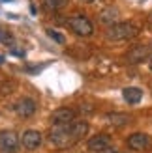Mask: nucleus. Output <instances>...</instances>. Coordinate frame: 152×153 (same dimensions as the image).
I'll use <instances>...</instances> for the list:
<instances>
[{
	"instance_id": "nucleus-1",
	"label": "nucleus",
	"mask_w": 152,
	"mask_h": 153,
	"mask_svg": "<svg viewBox=\"0 0 152 153\" xmlns=\"http://www.w3.org/2000/svg\"><path fill=\"white\" fill-rule=\"evenodd\" d=\"M88 131V123L87 121H70V123H60V125H53L51 133H49V142L58 149H68L75 146L83 136Z\"/></svg>"
},
{
	"instance_id": "nucleus-2",
	"label": "nucleus",
	"mask_w": 152,
	"mask_h": 153,
	"mask_svg": "<svg viewBox=\"0 0 152 153\" xmlns=\"http://www.w3.org/2000/svg\"><path fill=\"white\" fill-rule=\"evenodd\" d=\"M105 36H107V39H113V41H126V39H132L133 36H137V28L132 22H117V25L109 26Z\"/></svg>"
},
{
	"instance_id": "nucleus-3",
	"label": "nucleus",
	"mask_w": 152,
	"mask_h": 153,
	"mask_svg": "<svg viewBox=\"0 0 152 153\" xmlns=\"http://www.w3.org/2000/svg\"><path fill=\"white\" fill-rule=\"evenodd\" d=\"M68 26L77 36H90L94 32V26L92 22H90L87 17H83V15H73V17L68 19Z\"/></svg>"
},
{
	"instance_id": "nucleus-4",
	"label": "nucleus",
	"mask_w": 152,
	"mask_h": 153,
	"mask_svg": "<svg viewBox=\"0 0 152 153\" xmlns=\"http://www.w3.org/2000/svg\"><path fill=\"white\" fill-rule=\"evenodd\" d=\"M128 148L135 151H147L152 148V136L147 133H133L128 138Z\"/></svg>"
},
{
	"instance_id": "nucleus-5",
	"label": "nucleus",
	"mask_w": 152,
	"mask_h": 153,
	"mask_svg": "<svg viewBox=\"0 0 152 153\" xmlns=\"http://www.w3.org/2000/svg\"><path fill=\"white\" fill-rule=\"evenodd\" d=\"M19 136L13 131H2L0 133V153H15L19 148Z\"/></svg>"
},
{
	"instance_id": "nucleus-6",
	"label": "nucleus",
	"mask_w": 152,
	"mask_h": 153,
	"mask_svg": "<svg viewBox=\"0 0 152 153\" xmlns=\"http://www.w3.org/2000/svg\"><path fill=\"white\" fill-rule=\"evenodd\" d=\"M21 146L28 149V151H34L41 146V133L40 131H34V129H30V131H25L21 136Z\"/></svg>"
},
{
	"instance_id": "nucleus-7",
	"label": "nucleus",
	"mask_w": 152,
	"mask_h": 153,
	"mask_svg": "<svg viewBox=\"0 0 152 153\" xmlns=\"http://www.w3.org/2000/svg\"><path fill=\"white\" fill-rule=\"evenodd\" d=\"M15 114L21 118H30L32 114L36 112V103H34V99H30V97H23L19 99L17 103H15Z\"/></svg>"
},
{
	"instance_id": "nucleus-8",
	"label": "nucleus",
	"mask_w": 152,
	"mask_h": 153,
	"mask_svg": "<svg viewBox=\"0 0 152 153\" xmlns=\"http://www.w3.org/2000/svg\"><path fill=\"white\" fill-rule=\"evenodd\" d=\"M75 116L77 112L73 108H58L51 114V123L53 125H60V123H70V121H75Z\"/></svg>"
},
{
	"instance_id": "nucleus-9",
	"label": "nucleus",
	"mask_w": 152,
	"mask_h": 153,
	"mask_svg": "<svg viewBox=\"0 0 152 153\" xmlns=\"http://www.w3.org/2000/svg\"><path fill=\"white\" fill-rule=\"evenodd\" d=\"M109 146H111V136L109 134H96L87 142V148L92 153H100L102 149L109 148Z\"/></svg>"
},
{
	"instance_id": "nucleus-10",
	"label": "nucleus",
	"mask_w": 152,
	"mask_h": 153,
	"mask_svg": "<svg viewBox=\"0 0 152 153\" xmlns=\"http://www.w3.org/2000/svg\"><path fill=\"white\" fill-rule=\"evenodd\" d=\"M148 47H145V45H139V47H133L130 52H128V56H126V60L130 64H137V62H141V60H145L147 56H148Z\"/></svg>"
},
{
	"instance_id": "nucleus-11",
	"label": "nucleus",
	"mask_w": 152,
	"mask_h": 153,
	"mask_svg": "<svg viewBox=\"0 0 152 153\" xmlns=\"http://www.w3.org/2000/svg\"><path fill=\"white\" fill-rule=\"evenodd\" d=\"M105 120H107L111 125H115V127L128 125L132 121V118L128 116V114H122V112H109V114H105Z\"/></svg>"
},
{
	"instance_id": "nucleus-12",
	"label": "nucleus",
	"mask_w": 152,
	"mask_h": 153,
	"mask_svg": "<svg viewBox=\"0 0 152 153\" xmlns=\"http://www.w3.org/2000/svg\"><path fill=\"white\" fill-rule=\"evenodd\" d=\"M100 21L105 22V25H109V26L117 25V22H118V10H117V7H113V6L105 7V10L100 13Z\"/></svg>"
},
{
	"instance_id": "nucleus-13",
	"label": "nucleus",
	"mask_w": 152,
	"mask_h": 153,
	"mask_svg": "<svg viewBox=\"0 0 152 153\" xmlns=\"http://www.w3.org/2000/svg\"><path fill=\"white\" fill-rule=\"evenodd\" d=\"M122 97L130 105H137L141 101V97H143V91L139 88H135V86H130V88H124L122 90Z\"/></svg>"
},
{
	"instance_id": "nucleus-14",
	"label": "nucleus",
	"mask_w": 152,
	"mask_h": 153,
	"mask_svg": "<svg viewBox=\"0 0 152 153\" xmlns=\"http://www.w3.org/2000/svg\"><path fill=\"white\" fill-rule=\"evenodd\" d=\"M0 41H2L6 47H13V45H15V37L11 36V32H8L6 28H0Z\"/></svg>"
},
{
	"instance_id": "nucleus-15",
	"label": "nucleus",
	"mask_w": 152,
	"mask_h": 153,
	"mask_svg": "<svg viewBox=\"0 0 152 153\" xmlns=\"http://www.w3.org/2000/svg\"><path fill=\"white\" fill-rule=\"evenodd\" d=\"M43 6H45V10L55 11V10L64 6V0H43Z\"/></svg>"
},
{
	"instance_id": "nucleus-16",
	"label": "nucleus",
	"mask_w": 152,
	"mask_h": 153,
	"mask_svg": "<svg viewBox=\"0 0 152 153\" xmlns=\"http://www.w3.org/2000/svg\"><path fill=\"white\" fill-rule=\"evenodd\" d=\"M47 36L51 37V39H55V41H56L58 45H64V43H66V39H64V36H60L58 32H55V30H51V28L47 30Z\"/></svg>"
},
{
	"instance_id": "nucleus-17",
	"label": "nucleus",
	"mask_w": 152,
	"mask_h": 153,
	"mask_svg": "<svg viewBox=\"0 0 152 153\" xmlns=\"http://www.w3.org/2000/svg\"><path fill=\"white\" fill-rule=\"evenodd\" d=\"M100 153H118L115 148H113V146H109V148H105V149H102Z\"/></svg>"
},
{
	"instance_id": "nucleus-18",
	"label": "nucleus",
	"mask_w": 152,
	"mask_h": 153,
	"mask_svg": "<svg viewBox=\"0 0 152 153\" xmlns=\"http://www.w3.org/2000/svg\"><path fill=\"white\" fill-rule=\"evenodd\" d=\"M81 2H87V4H90V2H94V0H81Z\"/></svg>"
},
{
	"instance_id": "nucleus-19",
	"label": "nucleus",
	"mask_w": 152,
	"mask_h": 153,
	"mask_svg": "<svg viewBox=\"0 0 152 153\" xmlns=\"http://www.w3.org/2000/svg\"><path fill=\"white\" fill-rule=\"evenodd\" d=\"M0 64H4V56H0Z\"/></svg>"
},
{
	"instance_id": "nucleus-20",
	"label": "nucleus",
	"mask_w": 152,
	"mask_h": 153,
	"mask_svg": "<svg viewBox=\"0 0 152 153\" xmlns=\"http://www.w3.org/2000/svg\"><path fill=\"white\" fill-rule=\"evenodd\" d=\"M2 2H13V0H2Z\"/></svg>"
}]
</instances>
